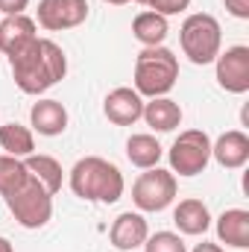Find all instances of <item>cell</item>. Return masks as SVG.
Returning a JSON list of instances; mask_svg holds the SVG:
<instances>
[{
	"label": "cell",
	"instance_id": "obj_19",
	"mask_svg": "<svg viewBox=\"0 0 249 252\" xmlns=\"http://www.w3.org/2000/svg\"><path fill=\"white\" fill-rule=\"evenodd\" d=\"M167 32H170L167 18L158 15V12H153V9L138 12L135 21H132V35H135V41L141 47H158V44H164Z\"/></svg>",
	"mask_w": 249,
	"mask_h": 252
},
{
	"label": "cell",
	"instance_id": "obj_17",
	"mask_svg": "<svg viewBox=\"0 0 249 252\" xmlns=\"http://www.w3.org/2000/svg\"><path fill=\"white\" fill-rule=\"evenodd\" d=\"M141 121L150 126L153 132H173L182 124V106L170 97H153L144 100V115Z\"/></svg>",
	"mask_w": 249,
	"mask_h": 252
},
{
	"label": "cell",
	"instance_id": "obj_4",
	"mask_svg": "<svg viewBox=\"0 0 249 252\" xmlns=\"http://www.w3.org/2000/svg\"><path fill=\"white\" fill-rule=\"evenodd\" d=\"M179 47L187 56V62L199 64H214V59L223 50V27L214 15L208 12H193L187 15L179 27Z\"/></svg>",
	"mask_w": 249,
	"mask_h": 252
},
{
	"label": "cell",
	"instance_id": "obj_13",
	"mask_svg": "<svg viewBox=\"0 0 249 252\" xmlns=\"http://www.w3.org/2000/svg\"><path fill=\"white\" fill-rule=\"evenodd\" d=\"M211 158L226 170H241L249 161V135L244 129H229L211 141Z\"/></svg>",
	"mask_w": 249,
	"mask_h": 252
},
{
	"label": "cell",
	"instance_id": "obj_16",
	"mask_svg": "<svg viewBox=\"0 0 249 252\" xmlns=\"http://www.w3.org/2000/svg\"><path fill=\"white\" fill-rule=\"evenodd\" d=\"M214 232L217 241L235 250H247L249 247V211L247 208H226L217 220H214Z\"/></svg>",
	"mask_w": 249,
	"mask_h": 252
},
{
	"label": "cell",
	"instance_id": "obj_8",
	"mask_svg": "<svg viewBox=\"0 0 249 252\" xmlns=\"http://www.w3.org/2000/svg\"><path fill=\"white\" fill-rule=\"evenodd\" d=\"M214 79L229 94H247L249 91V47L235 44L220 50L214 59Z\"/></svg>",
	"mask_w": 249,
	"mask_h": 252
},
{
	"label": "cell",
	"instance_id": "obj_20",
	"mask_svg": "<svg viewBox=\"0 0 249 252\" xmlns=\"http://www.w3.org/2000/svg\"><path fill=\"white\" fill-rule=\"evenodd\" d=\"M161 156H164V147H161L158 138L150 135V132H138V135H132V138L126 141V158H129L138 170L158 167Z\"/></svg>",
	"mask_w": 249,
	"mask_h": 252
},
{
	"label": "cell",
	"instance_id": "obj_7",
	"mask_svg": "<svg viewBox=\"0 0 249 252\" xmlns=\"http://www.w3.org/2000/svg\"><path fill=\"white\" fill-rule=\"evenodd\" d=\"M176 193H179V182H176V176L170 170L150 167V170H144L135 179V185H132V202L144 214H158V211H164V208L173 205Z\"/></svg>",
	"mask_w": 249,
	"mask_h": 252
},
{
	"label": "cell",
	"instance_id": "obj_9",
	"mask_svg": "<svg viewBox=\"0 0 249 252\" xmlns=\"http://www.w3.org/2000/svg\"><path fill=\"white\" fill-rule=\"evenodd\" d=\"M88 18V0H41L35 9V24L47 32L76 30Z\"/></svg>",
	"mask_w": 249,
	"mask_h": 252
},
{
	"label": "cell",
	"instance_id": "obj_24",
	"mask_svg": "<svg viewBox=\"0 0 249 252\" xmlns=\"http://www.w3.org/2000/svg\"><path fill=\"white\" fill-rule=\"evenodd\" d=\"M147 9H153L164 18H173V15H182V12L190 9V0H150Z\"/></svg>",
	"mask_w": 249,
	"mask_h": 252
},
{
	"label": "cell",
	"instance_id": "obj_21",
	"mask_svg": "<svg viewBox=\"0 0 249 252\" xmlns=\"http://www.w3.org/2000/svg\"><path fill=\"white\" fill-rule=\"evenodd\" d=\"M0 150L15 158H27L35 153V132L24 124H0Z\"/></svg>",
	"mask_w": 249,
	"mask_h": 252
},
{
	"label": "cell",
	"instance_id": "obj_11",
	"mask_svg": "<svg viewBox=\"0 0 249 252\" xmlns=\"http://www.w3.org/2000/svg\"><path fill=\"white\" fill-rule=\"evenodd\" d=\"M38 38V24L30 15H3L0 18V53L9 59Z\"/></svg>",
	"mask_w": 249,
	"mask_h": 252
},
{
	"label": "cell",
	"instance_id": "obj_2",
	"mask_svg": "<svg viewBox=\"0 0 249 252\" xmlns=\"http://www.w3.org/2000/svg\"><path fill=\"white\" fill-rule=\"evenodd\" d=\"M67 185L73 190V196H79L85 202H103V205L118 202L126 188L121 167L100 156L79 158L67 173Z\"/></svg>",
	"mask_w": 249,
	"mask_h": 252
},
{
	"label": "cell",
	"instance_id": "obj_1",
	"mask_svg": "<svg viewBox=\"0 0 249 252\" xmlns=\"http://www.w3.org/2000/svg\"><path fill=\"white\" fill-rule=\"evenodd\" d=\"M12 67V79L15 85L30 94L38 97L44 91H50L56 82H62L67 73V56L64 50L50 41V38H32L24 50H18L15 56H9Z\"/></svg>",
	"mask_w": 249,
	"mask_h": 252
},
{
	"label": "cell",
	"instance_id": "obj_15",
	"mask_svg": "<svg viewBox=\"0 0 249 252\" xmlns=\"http://www.w3.org/2000/svg\"><path fill=\"white\" fill-rule=\"evenodd\" d=\"M173 223L179 229V235H187V238H199L211 229V211L202 199L196 196H187L182 199L176 208H173Z\"/></svg>",
	"mask_w": 249,
	"mask_h": 252
},
{
	"label": "cell",
	"instance_id": "obj_5",
	"mask_svg": "<svg viewBox=\"0 0 249 252\" xmlns=\"http://www.w3.org/2000/svg\"><path fill=\"white\" fill-rule=\"evenodd\" d=\"M6 208L12 211V217L18 220V226L35 232V229H44L53 217V196L41 188L32 176H27V182L18 190L6 193L3 196Z\"/></svg>",
	"mask_w": 249,
	"mask_h": 252
},
{
	"label": "cell",
	"instance_id": "obj_12",
	"mask_svg": "<svg viewBox=\"0 0 249 252\" xmlns=\"http://www.w3.org/2000/svg\"><path fill=\"white\" fill-rule=\"evenodd\" d=\"M147 235H150V226H147V220H144L141 211H124V214H118L115 223H112V229H109L112 247L121 252H132V250H138V247H144Z\"/></svg>",
	"mask_w": 249,
	"mask_h": 252
},
{
	"label": "cell",
	"instance_id": "obj_14",
	"mask_svg": "<svg viewBox=\"0 0 249 252\" xmlns=\"http://www.w3.org/2000/svg\"><path fill=\"white\" fill-rule=\"evenodd\" d=\"M67 109H64L59 100H38V103H32V109H30V126H32V132H38V135H44V138H56V135H62L64 129H67Z\"/></svg>",
	"mask_w": 249,
	"mask_h": 252
},
{
	"label": "cell",
	"instance_id": "obj_22",
	"mask_svg": "<svg viewBox=\"0 0 249 252\" xmlns=\"http://www.w3.org/2000/svg\"><path fill=\"white\" fill-rule=\"evenodd\" d=\"M27 164H24V158H15V156H0V196H6V193H12V190H18L24 182H27Z\"/></svg>",
	"mask_w": 249,
	"mask_h": 252
},
{
	"label": "cell",
	"instance_id": "obj_23",
	"mask_svg": "<svg viewBox=\"0 0 249 252\" xmlns=\"http://www.w3.org/2000/svg\"><path fill=\"white\" fill-rule=\"evenodd\" d=\"M144 252H187V247L179 232H156V235H147Z\"/></svg>",
	"mask_w": 249,
	"mask_h": 252
},
{
	"label": "cell",
	"instance_id": "obj_27",
	"mask_svg": "<svg viewBox=\"0 0 249 252\" xmlns=\"http://www.w3.org/2000/svg\"><path fill=\"white\" fill-rule=\"evenodd\" d=\"M193 252H226L220 244H211V241H202V244H196Z\"/></svg>",
	"mask_w": 249,
	"mask_h": 252
},
{
	"label": "cell",
	"instance_id": "obj_3",
	"mask_svg": "<svg viewBox=\"0 0 249 252\" xmlns=\"http://www.w3.org/2000/svg\"><path fill=\"white\" fill-rule=\"evenodd\" d=\"M179 79V56L158 44V47H141V53L135 56V91L147 100L153 97H167L173 91Z\"/></svg>",
	"mask_w": 249,
	"mask_h": 252
},
{
	"label": "cell",
	"instance_id": "obj_25",
	"mask_svg": "<svg viewBox=\"0 0 249 252\" xmlns=\"http://www.w3.org/2000/svg\"><path fill=\"white\" fill-rule=\"evenodd\" d=\"M226 3V12L238 21H249V0H223Z\"/></svg>",
	"mask_w": 249,
	"mask_h": 252
},
{
	"label": "cell",
	"instance_id": "obj_26",
	"mask_svg": "<svg viewBox=\"0 0 249 252\" xmlns=\"http://www.w3.org/2000/svg\"><path fill=\"white\" fill-rule=\"evenodd\" d=\"M30 0H0V15H24Z\"/></svg>",
	"mask_w": 249,
	"mask_h": 252
},
{
	"label": "cell",
	"instance_id": "obj_28",
	"mask_svg": "<svg viewBox=\"0 0 249 252\" xmlns=\"http://www.w3.org/2000/svg\"><path fill=\"white\" fill-rule=\"evenodd\" d=\"M0 252H15L12 241H9V238H3V235H0Z\"/></svg>",
	"mask_w": 249,
	"mask_h": 252
},
{
	"label": "cell",
	"instance_id": "obj_30",
	"mask_svg": "<svg viewBox=\"0 0 249 252\" xmlns=\"http://www.w3.org/2000/svg\"><path fill=\"white\" fill-rule=\"evenodd\" d=\"M135 3H141V6H147V3H150V0H135Z\"/></svg>",
	"mask_w": 249,
	"mask_h": 252
},
{
	"label": "cell",
	"instance_id": "obj_10",
	"mask_svg": "<svg viewBox=\"0 0 249 252\" xmlns=\"http://www.w3.org/2000/svg\"><path fill=\"white\" fill-rule=\"evenodd\" d=\"M103 115L109 118V124H115V126L138 124L141 115H144V97H141L135 88L121 85V88H115V91L106 94V100H103Z\"/></svg>",
	"mask_w": 249,
	"mask_h": 252
},
{
	"label": "cell",
	"instance_id": "obj_18",
	"mask_svg": "<svg viewBox=\"0 0 249 252\" xmlns=\"http://www.w3.org/2000/svg\"><path fill=\"white\" fill-rule=\"evenodd\" d=\"M24 164H27V173L41 185V188L47 190L50 196H56L59 190H62V182H64V170H62V164L53 158V156H27L24 158Z\"/></svg>",
	"mask_w": 249,
	"mask_h": 252
},
{
	"label": "cell",
	"instance_id": "obj_29",
	"mask_svg": "<svg viewBox=\"0 0 249 252\" xmlns=\"http://www.w3.org/2000/svg\"><path fill=\"white\" fill-rule=\"evenodd\" d=\"M103 3H109V6H126V3H132V0H103Z\"/></svg>",
	"mask_w": 249,
	"mask_h": 252
},
{
	"label": "cell",
	"instance_id": "obj_6",
	"mask_svg": "<svg viewBox=\"0 0 249 252\" xmlns=\"http://www.w3.org/2000/svg\"><path fill=\"white\" fill-rule=\"evenodd\" d=\"M173 176H199L211 164V138L205 129H185L167 150Z\"/></svg>",
	"mask_w": 249,
	"mask_h": 252
}]
</instances>
